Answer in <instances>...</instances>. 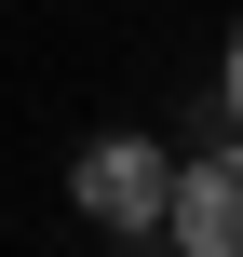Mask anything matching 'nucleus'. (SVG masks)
I'll list each match as a JSON object with an SVG mask.
<instances>
[{
	"label": "nucleus",
	"instance_id": "nucleus-1",
	"mask_svg": "<svg viewBox=\"0 0 243 257\" xmlns=\"http://www.w3.org/2000/svg\"><path fill=\"white\" fill-rule=\"evenodd\" d=\"M68 203H81V230L149 244V230H162V203H176V163H162L149 136H95V149L68 163Z\"/></svg>",
	"mask_w": 243,
	"mask_h": 257
},
{
	"label": "nucleus",
	"instance_id": "nucleus-2",
	"mask_svg": "<svg viewBox=\"0 0 243 257\" xmlns=\"http://www.w3.org/2000/svg\"><path fill=\"white\" fill-rule=\"evenodd\" d=\"M162 230L189 257H243V136L216 163H176V203H162Z\"/></svg>",
	"mask_w": 243,
	"mask_h": 257
},
{
	"label": "nucleus",
	"instance_id": "nucleus-3",
	"mask_svg": "<svg viewBox=\"0 0 243 257\" xmlns=\"http://www.w3.org/2000/svg\"><path fill=\"white\" fill-rule=\"evenodd\" d=\"M230 122H243V27H230Z\"/></svg>",
	"mask_w": 243,
	"mask_h": 257
}]
</instances>
